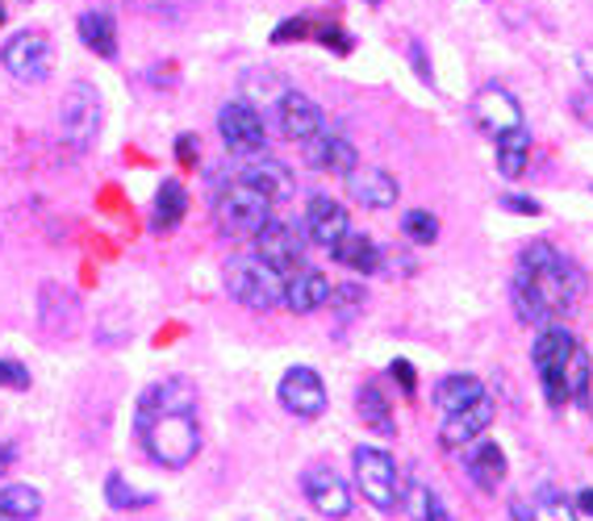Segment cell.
Here are the masks:
<instances>
[{"mask_svg": "<svg viewBox=\"0 0 593 521\" xmlns=\"http://www.w3.org/2000/svg\"><path fill=\"white\" fill-rule=\"evenodd\" d=\"M184 213H189V192L180 180H163L159 192H155V213H151V225L159 234H168L176 225L184 222Z\"/></svg>", "mask_w": 593, "mask_h": 521, "instance_id": "obj_25", "label": "cell"}, {"mask_svg": "<svg viewBox=\"0 0 593 521\" xmlns=\"http://www.w3.org/2000/svg\"><path fill=\"white\" fill-rule=\"evenodd\" d=\"M402 230H405V238L419 246H431L440 238V222H435V213H426V209H410L402 217Z\"/></svg>", "mask_w": 593, "mask_h": 521, "instance_id": "obj_36", "label": "cell"}, {"mask_svg": "<svg viewBox=\"0 0 593 521\" xmlns=\"http://www.w3.org/2000/svg\"><path fill=\"white\" fill-rule=\"evenodd\" d=\"M0 63L21 84H42L55 67V46L42 30H21L0 46Z\"/></svg>", "mask_w": 593, "mask_h": 521, "instance_id": "obj_8", "label": "cell"}, {"mask_svg": "<svg viewBox=\"0 0 593 521\" xmlns=\"http://www.w3.org/2000/svg\"><path fill=\"white\" fill-rule=\"evenodd\" d=\"M226 293L255 313H268L285 300V276L272 272L260 255H234L226 263Z\"/></svg>", "mask_w": 593, "mask_h": 521, "instance_id": "obj_3", "label": "cell"}, {"mask_svg": "<svg viewBox=\"0 0 593 521\" xmlns=\"http://www.w3.org/2000/svg\"><path fill=\"white\" fill-rule=\"evenodd\" d=\"M351 467H356V488L364 492V501L372 509H398L402 504V485H398V467H393V455L381 447H356L351 455Z\"/></svg>", "mask_w": 593, "mask_h": 521, "instance_id": "obj_4", "label": "cell"}, {"mask_svg": "<svg viewBox=\"0 0 593 521\" xmlns=\"http://www.w3.org/2000/svg\"><path fill=\"white\" fill-rule=\"evenodd\" d=\"M218 134H222L230 155H239V159L268 155V126H264L260 109H251L247 100H230L218 109Z\"/></svg>", "mask_w": 593, "mask_h": 521, "instance_id": "obj_9", "label": "cell"}, {"mask_svg": "<svg viewBox=\"0 0 593 521\" xmlns=\"http://www.w3.org/2000/svg\"><path fill=\"white\" fill-rule=\"evenodd\" d=\"M464 467H468V480L480 488V492H498L506 485V450L498 443H468L464 447Z\"/></svg>", "mask_w": 593, "mask_h": 521, "instance_id": "obj_21", "label": "cell"}, {"mask_svg": "<svg viewBox=\"0 0 593 521\" xmlns=\"http://www.w3.org/2000/svg\"><path fill=\"white\" fill-rule=\"evenodd\" d=\"M176 155H180V163H197V138H192V134H180V138H176Z\"/></svg>", "mask_w": 593, "mask_h": 521, "instance_id": "obj_43", "label": "cell"}, {"mask_svg": "<svg viewBox=\"0 0 593 521\" xmlns=\"http://www.w3.org/2000/svg\"><path fill=\"white\" fill-rule=\"evenodd\" d=\"M0 25H4V4H0Z\"/></svg>", "mask_w": 593, "mask_h": 521, "instance_id": "obj_48", "label": "cell"}, {"mask_svg": "<svg viewBox=\"0 0 593 521\" xmlns=\"http://www.w3.org/2000/svg\"><path fill=\"white\" fill-rule=\"evenodd\" d=\"M576 351V338L564 330V326H543V334L536 338V372L543 380V392H548V405H564L569 401V384H564V368H569V354Z\"/></svg>", "mask_w": 593, "mask_h": 521, "instance_id": "obj_7", "label": "cell"}, {"mask_svg": "<svg viewBox=\"0 0 593 521\" xmlns=\"http://www.w3.org/2000/svg\"><path fill=\"white\" fill-rule=\"evenodd\" d=\"M255 255L268 263L272 272H280V276L288 279L297 267H301V255H306V234H301L297 225L276 222V217H272V222L255 234Z\"/></svg>", "mask_w": 593, "mask_h": 521, "instance_id": "obj_10", "label": "cell"}, {"mask_svg": "<svg viewBox=\"0 0 593 521\" xmlns=\"http://www.w3.org/2000/svg\"><path fill=\"white\" fill-rule=\"evenodd\" d=\"M480 396H485V384H480L477 375H447V380H440V389H435V405L443 413H456L477 405Z\"/></svg>", "mask_w": 593, "mask_h": 521, "instance_id": "obj_28", "label": "cell"}, {"mask_svg": "<svg viewBox=\"0 0 593 521\" xmlns=\"http://www.w3.org/2000/svg\"><path fill=\"white\" fill-rule=\"evenodd\" d=\"M576 513L593 518V488H581V497H576Z\"/></svg>", "mask_w": 593, "mask_h": 521, "instance_id": "obj_47", "label": "cell"}, {"mask_svg": "<svg viewBox=\"0 0 593 521\" xmlns=\"http://www.w3.org/2000/svg\"><path fill=\"white\" fill-rule=\"evenodd\" d=\"M276 121H280V134H285V138H293V142H309L314 134L326 130L322 105H318V100H309L306 93H297V88H288V96L280 100Z\"/></svg>", "mask_w": 593, "mask_h": 521, "instance_id": "obj_17", "label": "cell"}, {"mask_svg": "<svg viewBox=\"0 0 593 521\" xmlns=\"http://www.w3.org/2000/svg\"><path fill=\"white\" fill-rule=\"evenodd\" d=\"M494 417H498V405H494V401H489V392H485L477 405L447 413V422H443V429H440V447L443 450H464L468 443H477L480 434L489 429Z\"/></svg>", "mask_w": 593, "mask_h": 521, "instance_id": "obj_16", "label": "cell"}, {"mask_svg": "<svg viewBox=\"0 0 593 521\" xmlns=\"http://www.w3.org/2000/svg\"><path fill=\"white\" fill-rule=\"evenodd\" d=\"M0 518H13V521L42 518V492L34 485H4L0 488Z\"/></svg>", "mask_w": 593, "mask_h": 521, "instance_id": "obj_32", "label": "cell"}, {"mask_svg": "<svg viewBox=\"0 0 593 521\" xmlns=\"http://www.w3.org/2000/svg\"><path fill=\"white\" fill-rule=\"evenodd\" d=\"M590 375H593L590 351H581V347H576V351L569 354V368H564V384H569V401H585V396H590Z\"/></svg>", "mask_w": 593, "mask_h": 521, "instance_id": "obj_35", "label": "cell"}, {"mask_svg": "<svg viewBox=\"0 0 593 521\" xmlns=\"http://www.w3.org/2000/svg\"><path fill=\"white\" fill-rule=\"evenodd\" d=\"M239 180H243L247 188H255L260 196H268L272 205H276V201H288L293 188H297L293 171H288L280 159H272V155H255V159H247V163L239 168Z\"/></svg>", "mask_w": 593, "mask_h": 521, "instance_id": "obj_18", "label": "cell"}, {"mask_svg": "<svg viewBox=\"0 0 593 521\" xmlns=\"http://www.w3.org/2000/svg\"><path fill=\"white\" fill-rule=\"evenodd\" d=\"M0 389L25 392L30 389V368L18 363V359H0Z\"/></svg>", "mask_w": 593, "mask_h": 521, "instance_id": "obj_39", "label": "cell"}, {"mask_svg": "<svg viewBox=\"0 0 593 521\" xmlns=\"http://www.w3.org/2000/svg\"><path fill=\"white\" fill-rule=\"evenodd\" d=\"M126 334H130V313H126V309H109L105 321L96 326V338H100V342H121Z\"/></svg>", "mask_w": 593, "mask_h": 521, "instance_id": "obj_38", "label": "cell"}, {"mask_svg": "<svg viewBox=\"0 0 593 521\" xmlns=\"http://www.w3.org/2000/svg\"><path fill=\"white\" fill-rule=\"evenodd\" d=\"M347 230H351V217H347V209L335 196H314L306 205V234L318 246L335 251Z\"/></svg>", "mask_w": 593, "mask_h": 521, "instance_id": "obj_19", "label": "cell"}, {"mask_svg": "<svg viewBox=\"0 0 593 521\" xmlns=\"http://www.w3.org/2000/svg\"><path fill=\"white\" fill-rule=\"evenodd\" d=\"M501 205L510 209V213H522V217H539L543 205H539L536 196H501Z\"/></svg>", "mask_w": 593, "mask_h": 521, "instance_id": "obj_40", "label": "cell"}, {"mask_svg": "<svg viewBox=\"0 0 593 521\" xmlns=\"http://www.w3.org/2000/svg\"><path fill=\"white\" fill-rule=\"evenodd\" d=\"M494 142H498V171L506 180H518L527 171V159H531V134H527V126L501 134Z\"/></svg>", "mask_w": 593, "mask_h": 521, "instance_id": "obj_31", "label": "cell"}, {"mask_svg": "<svg viewBox=\"0 0 593 521\" xmlns=\"http://www.w3.org/2000/svg\"><path fill=\"white\" fill-rule=\"evenodd\" d=\"M531 521H576V504L564 501V492L543 488V492H536V501H531Z\"/></svg>", "mask_w": 593, "mask_h": 521, "instance_id": "obj_33", "label": "cell"}, {"mask_svg": "<svg viewBox=\"0 0 593 521\" xmlns=\"http://www.w3.org/2000/svg\"><path fill=\"white\" fill-rule=\"evenodd\" d=\"M330 255L343 263V267H351V272H364V276H372V272L381 267V251H377V243H372L368 234H360V230H347Z\"/></svg>", "mask_w": 593, "mask_h": 521, "instance_id": "obj_26", "label": "cell"}, {"mask_svg": "<svg viewBox=\"0 0 593 521\" xmlns=\"http://www.w3.org/2000/svg\"><path fill=\"white\" fill-rule=\"evenodd\" d=\"M301 147H306V163L314 171L351 176V171L360 168V150H356V142H351V138H343V134H335L330 126H326L322 134H314L309 142H301Z\"/></svg>", "mask_w": 593, "mask_h": 521, "instance_id": "obj_15", "label": "cell"}, {"mask_svg": "<svg viewBox=\"0 0 593 521\" xmlns=\"http://www.w3.org/2000/svg\"><path fill=\"white\" fill-rule=\"evenodd\" d=\"M347 180V192H351V201H360L364 209H393L398 205V196H402V184L381 168H356Z\"/></svg>", "mask_w": 593, "mask_h": 521, "instance_id": "obj_20", "label": "cell"}, {"mask_svg": "<svg viewBox=\"0 0 593 521\" xmlns=\"http://www.w3.org/2000/svg\"><path fill=\"white\" fill-rule=\"evenodd\" d=\"M322 42L326 46H335V51H351V42H347L339 30H322Z\"/></svg>", "mask_w": 593, "mask_h": 521, "instance_id": "obj_46", "label": "cell"}, {"mask_svg": "<svg viewBox=\"0 0 593 521\" xmlns=\"http://www.w3.org/2000/svg\"><path fill=\"white\" fill-rule=\"evenodd\" d=\"M280 405H285L293 417H322L326 413V384L322 375L314 368H288L285 380H280Z\"/></svg>", "mask_w": 593, "mask_h": 521, "instance_id": "obj_13", "label": "cell"}, {"mask_svg": "<svg viewBox=\"0 0 593 521\" xmlns=\"http://www.w3.org/2000/svg\"><path fill=\"white\" fill-rule=\"evenodd\" d=\"M301 488H306L309 504L330 521H343L351 513V488L339 480V471L326 464H314L301 471Z\"/></svg>", "mask_w": 593, "mask_h": 521, "instance_id": "obj_12", "label": "cell"}, {"mask_svg": "<svg viewBox=\"0 0 593 521\" xmlns=\"http://www.w3.org/2000/svg\"><path fill=\"white\" fill-rule=\"evenodd\" d=\"M527 288H531V297L539 300V309L548 321L555 317L573 313L581 293H585V276H581V267L573 259H564L552 243H527L522 246V255H518V276Z\"/></svg>", "mask_w": 593, "mask_h": 521, "instance_id": "obj_1", "label": "cell"}, {"mask_svg": "<svg viewBox=\"0 0 593 521\" xmlns=\"http://www.w3.org/2000/svg\"><path fill=\"white\" fill-rule=\"evenodd\" d=\"M80 42L100 59H117V25L109 13H84L80 18Z\"/></svg>", "mask_w": 593, "mask_h": 521, "instance_id": "obj_29", "label": "cell"}, {"mask_svg": "<svg viewBox=\"0 0 593 521\" xmlns=\"http://www.w3.org/2000/svg\"><path fill=\"white\" fill-rule=\"evenodd\" d=\"M59 130H63V142L84 155L93 150L96 134H100V96H96L93 84L76 79L67 93H63V105H59Z\"/></svg>", "mask_w": 593, "mask_h": 521, "instance_id": "obj_5", "label": "cell"}, {"mask_svg": "<svg viewBox=\"0 0 593 521\" xmlns=\"http://www.w3.org/2000/svg\"><path fill=\"white\" fill-rule=\"evenodd\" d=\"M80 321V297L59 284V279H46L39 288V326L46 338H72Z\"/></svg>", "mask_w": 593, "mask_h": 521, "instance_id": "obj_11", "label": "cell"}, {"mask_svg": "<svg viewBox=\"0 0 593 521\" xmlns=\"http://www.w3.org/2000/svg\"><path fill=\"white\" fill-rule=\"evenodd\" d=\"M172 410L197 413V389H192V380H184V375L151 384V389L142 392V401H138V417H147V413H172Z\"/></svg>", "mask_w": 593, "mask_h": 521, "instance_id": "obj_23", "label": "cell"}, {"mask_svg": "<svg viewBox=\"0 0 593 521\" xmlns=\"http://www.w3.org/2000/svg\"><path fill=\"white\" fill-rule=\"evenodd\" d=\"M138 438L159 467H189L201 455V426H197V413L172 410V413H147L138 417Z\"/></svg>", "mask_w": 593, "mask_h": 521, "instance_id": "obj_2", "label": "cell"}, {"mask_svg": "<svg viewBox=\"0 0 593 521\" xmlns=\"http://www.w3.org/2000/svg\"><path fill=\"white\" fill-rule=\"evenodd\" d=\"M402 509L414 521H452L447 504L440 501V492L431 485H422V480H410V485L402 488Z\"/></svg>", "mask_w": 593, "mask_h": 521, "instance_id": "obj_30", "label": "cell"}, {"mask_svg": "<svg viewBox=\"0 0 593 521\" xmlns=\"http://www.w3.org/2000/svg\"><path fill=\"white\" fill-rule=\"evenodd\" d=\"M105 497H109L114 509H142V504H151V497H142V492H135V488H126L121 476H109V480H105Z\"/></svg>", "mask_w": 593, "mask_h": 521, "instance_id": "obj_37", "label": "cell"}, {"mask_svg": "<svg viewBox=\"0 0 593 521\" xmlns=\"http://www.w3.org/2000/svg\"><path fill=\"white\" fill-rule=\"evenodd\" d=\"M239 88H243V100H247L251 109L276 113L280 100L288 96V79L280 72H272V67H251V72H243Z\"/></svg>", "mask_w": 593, "mask_h": 521, "instance_id": "obj_24", "label": "cell"}, {"mask_svg": "<svg viewBox=\"0 0 593 521\" xmlns=\"http://www.w3.org/2000/svg\"><path fill=\"white\" fill-rule=\"evenodd\" d=\"M13 464H18V447H13V443H0V476Z\"/></svg>", "mask_w": 593, "mask_h": 521, "instance_id": "obj_44", "label": "cell"}, {"mask_svg": "<svg viewBox=\"0 0 593 521\" xmlns=\"http://www.w3.org/2000/svg\"><path fill=\"white\" fill-rule=\"evenodd\" d=\"M309 34V21L306 18H288L276 34H272V42H288V38H306Z\"/></svg>", "mask_w": 593, "mask_h": 521, "instance_id": "obj_42", "label": "cell"}, {"mask_svg": "<svg viewBox=\"0 0 593 521\" xmlns=\"http://www.w3.org/2000/svg\"><path fill=\"white\" fill-rule=\"evenodd\" d=\"M213 217L222 225V234H260L272 222V201L260 196L255 188H247L243 180H234V184L218 192Z\"/></svg>", "mask_w": 593, "mask_h": 521, "instance_id": "obj_6", "label": "cell"}, {"mask_svg": "<svg viewBox=\"0 0 593 521\" xmlns=\"http://www.w3.org/2000/svg\"><path fill=\"white\" fill-rule=\"evenodd\" d=\"M330 279L322 272H314V267H297L293 276L285 279V305L293 313H318L326 300H330Z\"/></svg>", "mask_w": 593, "mask_h": 521, "instance_id": "obj_22", "label": "cell"}, {"mask_svg": "<svg viewBox=\"0 0 593 521\" xmlns=\"http://www.w3.org/2000/svg\"><path fill=\"white\" fill-rule=\"evenodd\" d=\"M330 313L339 317V321H351V317H360L364 313V305H368V293L360 288V284H335L330 288Z\"/></svg>", "mask_w": 593, "mask_h": 521, "instance_id": "obj_34", "label": "cell"}, {"mask_svg": "<svg viewBox=\"0 0 593 521\" xmlns=\"http://www.w3.org/2000/svg\"><path fill=\"white\" fill-rule=\"evenodd\" d=\"M356 410H360V422H364L372 434H381V438H389L393 434V410H389V396H384V389H377V384H364V389L356 392Z\"/></svg>", "mask_w": 593, "mask_h": 521, "instance_id": "obj_27", "label": "cell"}, {"mask_svg": "<svg viewBox=\"0 0 593 521\" xmlns=\"http://www.w3.org/2000/svg\"><path fill=\"white\" fill-rule=\"evenodd\" d=\"M389 375H393V380L402 384V392H405V396H414V392H419V380H414V368H410L405 359H398V363L389 368Z\"/></svg>", "mask_w": 593, "mask_h": 521, "instance_id": "obj_41", "label": "cell"}, {"mask_svg": "<svg viewBox=\"0 0 593 521\" xmlns=\"http://www.w3.org/2000/svg\"><path fill=\"white\" fill-rule=\"evenodd\" d=\"M576 67H581V75L590 79V88H593V46H585V51L576 55Z\"/></svg>", "mask_w": 593, "mask_h": 521, "instance_id": "obj_45", "label": "cell"}, {"mask_svg": "<svg viewBox=\"0 0 593 521\" xmlns=\"http://www.w3.org/2000/svg\"><path fill=\"white\" fill-rule=\"evenodd\" d=\"M473 121H477L489 138H501V134H510L522 126V109H518V100L506 93V88L485 84V88L473 96Z\"/></svg>", "mask_w": 593, "mask_h": 521, "instance_id": "obj_14", "label": "cell"}]
</instances>
